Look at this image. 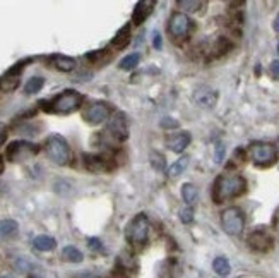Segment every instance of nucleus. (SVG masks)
Returning a JSON list of instances; mask_svg holds the SVG:
<instances>
[{"instance_id": "e433bc0d", "label": "nucleus", "mask_w": 279, "mask_h": 278, "mask_svg": "<svg viewBox=\"0 0 279 278\" xmlns=\"http://www.w3.org/2000/svg\"><path fill=\"white\" fill-rule=\"evenodd\" d=\"M4 173V160H2V157H0V175Z\"/></svg>"}, {"instance_id": "9b49d317", "label": "nucleus", "mask_w": 279, "mask_h": 278, "mask_svg": "<svg viewBox=\"0 0 279 278\" xmlns=\"http://www.w3.org/2000/svg\"><path fill=\"white\" fill-rule=\"evenodd\" d=\"M106 134L111 136L115 141H125L129 138V120L122 112H117L115 115L108 120Z\"/></svg>"}, {"instance_id": "393cba45", "label": "nucleus", "mask_w": 279, "mask_h": 278, "mask_svg": "<svg viewBox=\"0 0 279 278\" xmlns=\"http://www.w3.org/2000/svg\"><path fill=\"white\" fill-rule=\"evenodd\" d=\"M212 270H214L219 276H226V275H230L231 266H230L228 259L219 256V258H216L214 261H212Z\"/></svg>"}, {"instance_id": "b1692460", "label": "nucleus", "mask_w": 279, "mask_h": 278, "mask_svg": "<svg viewBox=\"0 0 279 278\" xmlns=\"http://www.w3.org/2000/svg\"><path fill=\"white\" fill-rule=\"evenodd\" d=\"M177 6L187 12H199V11H202L206 2L204 0H178Z\"/></svg>"}, {"instance_id": "7c9ffc66", "label": "nucleus", "mask_w": 279, "mask_h": 278, "mask_svg": "<svg viewBox=\"0 0 279 278\" xmlns=\"http://www.w3.org/2000/svg\"><path fill=\"white\" fill-rule=\"evenodd\" d=\"M153 46L156 50H161V46H163V38H161V35H159L158 31H154V38H153Z\"/></svg>"}, {"instance_id": "2eb2a0df", "label": "nucleus", "mask_w": 279, "mask_h": 278, "mask_svg": "<svg viewBox=\"0 0 279 278\" xmlns=\"http://www.w3.org/2000/svg\"><path fill=\"white\" fill-rule=\"evenodd\" d=\"M153 9H154L153 0H141V2H137L134 7V12H132V22H134L135 26H141L151 16Z\"/></svg>"}, {"instance_id": "2f4dec72", "label": "nucleus", "mask_w": 279, "mask_h": 278, "mask_svg": "<svg viewBox=\"0 0 279 278\" xmlns=\"http://www.w3.org/2000/svg\"><path fill=\"white\" fill-rule=\"evenodd\" d=\"M108 278H129V276L125 275V270H124V268H122V266H118L117 270L113 271L111 275L108 276Z\"/></svg>"}, {"instance_id": "4c0bfd02", "label": "nucleus", "mask_w": 279, "mask_h": 278, "mask_svg": "<svg viewBox=\"0 0 279 278\" xmlns=\"http://www.w3.org/2000/svg\"><path fill=\"white\" fill-rule=\"evenodd\" d=\"M0 278H14V276H12V275H9V273H6V275H2Z\"/></svg>"}, {"instance_id": "c9c22d12", "label": "nucleus", "mask_w": 279, "mask_h": 278, "mask_svg": "<svg viewBox=\"0 0 279 278\" xmlns=\"http://www.w3.org/2000/svg\"><path fill=\"white\" fill-rule=\"evenodd\" d=\"M274 30L279 31V14L276 16V19H274Z\"/></svg>"}, {"instance_id": "4468645a", "label": "nucleus", "mask_w": 279, "mask_h": 278, "mask_svg": "<svg viewBox=\"0 0 279 278\" xmlns=\"http://www.w3.org/2000/svg\"><path fill=\"white\" fill-rule=\"evenodd\" d=\"M193 102L202 108H212L217 102V91L209 86H201L193 93Z\"/></svg>"}, {"instance_id": "f03ea898", "label": "nucleus", "mask_w": 279, "mask_h": 278, "mask_svg": "<svg viewBox=\"0 0 279 278\" xmlns=\"http://www.w3.org/2000/svg\"><path fill=\"white\" fill-rule=\"evenodd\" d=\"M84 102V96L81 93L74 91V89H65L64 93L57 95L53 100L50 102H40L41 108L50 114H60V115H69L72 112L79 110Z\"/></svg>"}, {"instance_id": "a878e982", "label": "nucleus", "mask_w": 279, "mask_h": 278, "mask_svg": "<svg viewBox=\"0 0 279 278\" xmlns=\"http://www.w3.org/2000/svg\"><path fill=\"white\" fill-rule=\"evenodd\" d=\"M43 86H45V79L41 78V76H35V78H31L30 81L26 83L24 91L27 93V95H35V93L41 91V88H43Z\"/></svg>"}, {"instance_id": "423d86ee", "label": "nucleus", "mask_w": 279, "mask_h": 278, "mask_svg": "<svg viewBox=\"0 0 279 278\" xmlns=\"http://www.w3.org/2000/svg\"><path fill=\"white\" fill-rule=\"evenodd\" d=\"M221 225L228 235H240L245 227V216L242 210L238 208H228L221 215Z\"/></svg>"}, {"instance_id": "dca6fc26", "label": "nucleus", "mask_w": 279, "mask_h": 278, "mask_svg": "<svg viewBox=\"0 0 279 278\" xmlns=\"http://www.w3.org/2000/svg\"><path fill=\"white\" fill-rule=\"evenodd\" d=\"M190 143V134L188 133H177L170 134L166 138V146L172 149L173 153H182Z\"/></svg>"}, {"instance_id": "39448f33", "label": "nucleus", "mask_w": 279, "mask_h": 278, "mask_svg": "<svg viewBox=\"0 0 279 278\" xmlns=\"http://www.w3.org/2000/svg\"><path fill=\"white\" fill-rule=\"evenodd\" d=\"M40 153V146L30 141H14L7 146L6 157L9 162H24Z\"/></svg>"}, {"instance_id": "ddd939ff", "label": "nucleus", "mask_w": 279, "mask_h": 278, "mask_svg": "<svg viewBox=\"0 0 279 278\" xmlns=\"http://www.w3.org/2000/svg\"><path fill=\"white\" fill-rule=\"evenodd\" d=\"M248 246L254 251L259 252H267L272 247V237L269 235L266 230H255L248 235Z\"/></svg>"}, {"instance_id": "a211bd4d", "label": "nucleus", "mask_w": 279, "mask_h": 278, "mask_svg": "<svg viewBox=\"0 0 279 278\" xmlns=\"http://www.w3.org/2000/svg\"><path fill=\"white\" fill-rule=\"evenodd\" d=\"M33 246L41 252H48L57 247V240L50 235H38V237L33 239Z\"/></svg>"}, {"instance_id": "7ed1b4c3", "label": "nucleus", "mask_w": 279, "mask_h": 278, "mask_svg": "<svg viewBox=\"0 0 279 278\" xmlns=\"http://www.w3.org/2000/svg\"><path fill=\"white\" fill-rule=\"evenodd\" d=\"M45 151H46V155H48V158L51 160V162H53L55 165H60V167L69 165L70 158H72L69 143L59 134H53V136H50V138L46 139Z\"/></svg>"}, {"instance_id": "f8f14e48", "label": "nucleus", "mask_w": 279, "mask_h": 278, "mask_svg": "<svg viewBox=\"0 0 279 278\" xmlns=\"http://www.w3.org/2000/svg\"><path fill=\"white\" fill-rule=\"evenodd\" d=\"M84 167L86 170L93 172V173H101V172H108L113 168V163L110 158L103 157V155H84Z\"/></svg>"}, {"instance_id": "6e6552de", "label": "nucleus", "mask_w": 279, "mask_h": 278, "mask_svg": "<svg viewBox=\"0 0 279 278\" xmlns=\"http://www.w3.org/2000/svg\"><path fill=\"white\" fill-rule=\"evenodd\" d=\"M193 22L185 12H173L168 21V31L172 33L175 38H183L192 31Z\"/></svg>"}, {"instance_id": "c756f323", "label": "nucleus", "mask_w": 279, "mask_h": 278, "mask_svg": "<svg viewBox=\"0 0 279 278\" xmlns=\"http://www.w3.org/2000/svg\"><path fill=\"white\" fill-rule=\"evenodd\" d=\"M88 244H89V247L94 249V251H101V249H103L101 240L96 239V237H89V239H88Z\"/></svg>"}, {"instance_id": "412c9836", "label": "nucleus", "mask_w": 279, "mask_h": 278, "mask_svg": "<svg viewBox=\"0 0 279 278\" xmlns=\"http://www.w3.org/2000/svg\"><path fill=\"white\" fill-rule=\"evenodd\" d=\"M62 258L65 259V261L69 263H82L84 259V254L79 251L77 247L74 246H65L64 251H62Z\"/></svg>"}, {"instance_id": "bb28decb", "label": "nucleus", "mask_w": 279, "mask_h": 278, "mask_svg": "<svg viewBox=\"0 0 279 278\" xmlns=\"http://www.w3.org/2000/svg\"><path fill=\"white\" fill-rule=\"evenodd\" d=\"M182 197L187 205H192L197 199V187L193 184H183L182 186Z\"/></svg>"}, {"instance_id": "4be33fe9", "label": "nucleus", "mask_w": 279, "mask_h": 278, "mask_svg": "<svg viewBox=\"0 0 279 278\" xmlns=\"http://www.w3.org/2000/svg\"><path fill=\"white\" fill-rule=\"evenodd\" d=\"M188 167V157H182V158H178L177 162H175L172 167H170V170H168V175L172 177V179H177V177H180L183 172H185V168Z\"/></svg>"}, {"instance_id": "72a5a7b5", "label": "nucleus", "mask_w": 279, "mask_h": 278, "mask_svg": "<svg viewBox=\"0 0 279 278\" xmlns=\"http://www.w3.org/2000/svg\"><path fill=\"white\" fill-rule=\"evenodd\" d=\"M271 74L274 78H279V60H274L271 64Z\"/></svg>"}, {"instance_id": "20e7f679", "label": "nucleus", "mask_w": 279, "mask_h": 278, "mask_svg": "<svg viewBox=\"0 0 279 278\" xmlns=\"http://www.w3.org/2000/svg\"><path fill=\"white\" fill-rule=\"evenodd\" d=\"M149 235V220L144 213L135 215L134 218L129 221L125 229V237L130 244L134 246H141L148 240Z\"/></svg>"}, {"instance_id": "5701e85b", "label": "nucleus", "mask_w": 279, "mask_h": 278, "mask_svg": "<svg viewBox=\"0 0 279 278\" xmlns=\"http://www.w3.org/2000/svg\"><path fill=\"white\" fill-rule=\"evenodd\" d=\"M139 62H141V54L134 52V54H129L127 57L122 59L120 64H118V67H120L122 70H132L139 65Z\"/></svg>"}, {"instance_id": "aec40b11", "label": "nucleus", "mask_w": 279, "mask_h": 278, "mask_svg": "<svg viewBox=\"0 0 279 278\" xmlns=\"http://www.w3.org/2000/svg\"><path fill=\"white\" fill-rule=\"evenodd\" d=\"M19 230V225L16 220H2L0 221V237H14Z\"/></svg>"}, {"instance_id": "58836bf2", "label": "nucleus", "mask_w": 279, "mask_h": 278, "mask_svg": "<svg viewBox=\"0 0 279 278\" xmlns=\"http://www.w3.org/2000/svg\"><path fill=\"white\" fill-rule=\"evenodd\" d=\"M277 52H279V45H277Z\"/></svg>"}, {"instance_id": "0eeeda50", "label": "nucleus", "mask_w": 279, "mask_h": 278, "mask_svg": "<svg viewBox=\"0 0 279 278\" xmlns=\"http://www.w3.org/2000/svg\"><path fill=\"white\" fill-rule=\"evenodd\" d=\"M250 158L254 160L255 165H261V167H267L272 165L277 158V151L272 144L269 143H254L250 146Z\"/></svg>"}, {"instance_id": "f704fd0d", "label": "nucleus", "mask_w": 279, "mask_h": 278, "mask_svg": "<svg viewBox=\"0 0 279 278\" xmlns=\"http://www.w3.org/2000/svg\"><path fill=\"white\" fill-rule=\"evenodd\" d=\"M161 125H172V127H178V122H175V120H163V124Z\"/></svg>"}, {"instance_id": "9d476101", "label": "nucleus", "mask_w": 279, "mask_h": 278, "mask_svg": "<svg viewBox=\"0 0 279 278\" xmlns=\"http://www.w3.org/2000/svg\"><path fill=\"white\" fill-rule=\"evenodd\" d=\"M110 112H111V108H110L108 103H105V102H93L91 105H88L86 110L82 112V117H84V120H86L88 124L98 125V124L105 122L108 117H110Z\"/></svg>"}, {"instance_id": "f3484780", "label": "nucleus", "mask_w": 279, "mask_h": 278, "mask_svg": "<svg viewBox=\"0 0 279 278\" xmlns=\"http://www.w3.org/2000/svg\"><path fill=\"white\" fill-rule=\"evenodd\" d=\"M51 64L60 72H70V70L75 69V60L72 57H67V55H53Z\"/></svg>"}, {"instance_id": "f257e3e1", "label": "nucleus", "mask_w": 279, "mask_h": 278, "mask_svg": "<svg viewBox=\"0 0 279 278\" xmlns=\"http://www.w3.org/2000/svg\"><path fill=\"white\" fill-rule=\"evenodd\" d=\"M247 189V181L236 173H223L216 179L212 186V199L214 203H225L226 199L243 194Z\"/></svg>"}, {"instance_id": "cd10ccee", "label": "nucleus", "mask_w": 279, "mask_h": 278, "mask_svg": "<svg viewBox=\"0 0 279 278\" xmlns=\"http://www.w3.org/2000/svg\"><path fill=\"white\" fill-rule=\"evenodd\" d=\"M151 165H153V168L154 170H158V172H163L164 168H166V160H164V157L161 153H158V151H153L151 153Z\"/></svg>"}, {"instance_id": "6ab92c4d", "label": "nucleus", "mask_w": 279, "mask_h": 278, "mask_svg": "<svg viewBox=\"0 0 279 278\" xmlns=\"http://www.w3.org/2000/svg\"><path fill=\"white\" fill-rule=\"evenodd\" d=\"M130 41V24H125L120 31L115 35V38L111 40V46L115 50H122L129 45Z\"/></svg>"}, {"instance_id": "473e14b6", "label": "nucleus", "mask_w": 279, "mask_h": 278, "mask_svg": "<svg viewBox=\"0 0 279 278\" xmlns=\"http://www.w3.org/2000/svg\"><path fill=\"white\" fill-rule=\"evenodd\" d=\"M6 139H7V129H6V125L0 122V146L6 143Z\"/></svg>"}, {"instance_id": "c85d7f7f", "label": "nucleus", "mask_w": 279, "mask_h": 278, "mask_svg": "<svg viewBox=\"0 0 279 278\" xmlns=\"http://www.w3.org/2000/svg\"><path fill=\"white\" fill-rule=\"evenodd\" d=\"M180 220L183 221V223H190V221L193 220V210L190 208V206H187V208H183L180 211Z\"/></svg>"}, {"instance_id": "1a4fd4ad", "label": "nucleus", "mask_w": 279, "mask_h": 278, "mask_svg": "<svg viewBox=\"0 0 279 278\" xmlns=\"http://www.w3.org/2000/svg\"><path fill=\"white\" fill-rule=\"evenodd\" d=\"M27 60H22V62H17L16 65H12L11 69L0 78V91L4 93H12L16 91L21 84V72L24 70Z\"/></svg>"}]
</instances>
